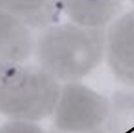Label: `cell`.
Returning a JSON list of instances; mask_svg holds the SVG:
<instances>
[{
  "mask_svg": "<svg viewBox=\"0 0 134 133\" xmlns=\"http://www.w3.org/2000/svg\"><path fill=\"white\" fill-rule=\"evenodd\" d=\"M106 34L104 28L74 23L49 26L35 45L38 65L59 82H79L104 60Z\"/></svg>",
  "mask_w": 134,
  "mask_h": 133,
  "instance_id": "6da1fadb",
  "label": "cell"
},
{
  "mask_svg": "<svg viewBox=\"0 0 134 133\" xmlns=\"http://www.w3.org/2000/svg\"><path fill=\"white\" fill-rule=\"evenodd\" d=\"M62 3L72 23L104 28L121 10L123 0H62Z\"/></svg>",
  "mask_w": 134,
  "mask_h": 133,
  "instance_id": "8992f818",
  "label": "cell"
},
{
  "mask_svg": "<svg viewBox=\"0 0 134 133\" xmlns=\"http://www.w3.org/2000/svg\"><path fill=\"white\" fill-rule=\"evenodd\" d=\"M29 27L0 9V64L24 63L33 49Z\"/></svg>",
  "mask_w": 134,
  "mask_h": 133,
  "instance_id": "5b68a950",
  "label": "cell"
},
{
  "mask_svg": "<svg viewBox=\"0 0 134 133\" xmlns=\"http://www.w3.org/2000/svg\"><path fill=\"white\" fill-rule=\"evenodd\" d=\"M0 133H46L39 126L25 121H13L0 127Z\"/></svg>",
  "mask_w": 134,
  "mask_h": 133,
  "instance_id": "9c48e42d",
  "label": "cell"
},
{
  "mask_svg": "<svg viewBox=\"0 0 134 133\" xmlns=\"http://www.w3.org/2000/svg\"><path fill=\"white\" fill-rule=\"evenodd\" d=\"M60 82L38 65L0 64V114L14 120L35 122L53 114Z\"/></svg>",
  "mask_w": 134,
  "mask_h": 133,
  "instance_id": "7a4b0ae2",
  "label": "cell"
},
{
  "mask_svg": "<svg viewBox=\"0 0 134 133\" xmlns=\"http://www.w3.org/2000/svg\"><path fill=\"white\" fill-rule=\"evenodd\" d=\"M105 56L115 78L134 89V10L119 17L106 34Z\"/></svg>",
  "mask_w": 134,
  "mask_h": 133,
  "instance_id": "277c9868",
  "label": "cell"
},
{
  "mask_svg": "<svg viewBox=\"0 0 134 133\" xmlns=\"http://www.w3.org/2000/svg\"><path fill=\"white\" fill-rule=\"evenodd\" d=\"M131 1H132V2H133L134 3V0H131Z\"/></svg>",
  "mask_w": 134,
  "mask_h": 133,
  "instance_id": "30bf717a",
  "label": "cell"
},
{
  "mask_svg": "<svg viewBox=\"0 0 134 133\" xmlns=\"http://www.w3.org/2000/svg\"><path fill=\"white\" fill-rule=\"evenodd\" d=\"M109 101L108 133H134V89L116 92Z\"/></svg>",
  "mask_w": 134,
  "mask_h": 133,
  "instance_id": "ba28073f",
  "label": "cell"
},
{
  "mask_svg": "<svg viewBox=\"0 0 134 133\" xmlns=\"http://www.w3.org/2000/svg\"><path fill=\"white\" fill-rule=\"evenodd\" d=\"M0 9L37 28L57 23L64 10L62 0H0Z\"/></svg>",
  "mask_w": 134,
  "mask_h": 133,
  "instance_id": "52a82bcc",
  "label": "cell"
},
{
  "mask_svg": "<svg viewBox=\"0 0 134 133\" xmlns=\"http://www.w3.org/2000/svg\"><path fill=\"white\" fill-rule=\"evenodd\" d=\"M110 101L81 82L61 86L50 133H108Z\"/></svg>",
  "mask_w": 134,
  "mask_h": 133,
  "instance_id": "3957f363",
  "label": "cell"
}]
</instances>
